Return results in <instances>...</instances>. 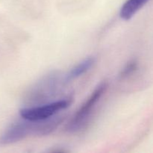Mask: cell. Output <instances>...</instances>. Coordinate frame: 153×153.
<instances>
[{"mask_svg":"<svg viewBox=\"0 0 153 153\" xmlns=\"http://www.w3.org/2000/svg\"><path fill=\"white\" fill-rule=\"evenodd\" d=\"M73 97H67L58 101L51 102L43 105L24 108L19 111L22 118L31 121L41 120L58 114L61 111L67 108L73 102Z\"/></svg>","mask_w":153,"mask_h":153,"instance_id":"7a4b0ae2","label":"cell"},{"mask_svg":"<svg viewBox=\"0 0 153 153\" xmlns=\"http://www.w3.org/2000/svg\"><path fill=\"white\" fill-rule=\"evenodd\" d=\"M96 62V58L94 56H89L81 61L70 70L64 78V82H68L70 81L80 77L82 75L91 70Z\"/></svg>","mask_w":153,"mask_h":153,"instance_id":"277c9868","label":"cell"},{"mask_svg":"<svg viewBox=\"0 0 153 153\" xmlns=\"http://www.w3.org/2000/svg\"><path fill=\"white\" fill-rule=\"evenodd\" d=\"M149 0H126L120 10V16L124 20H128L140 10Z\"/></svg>","mask_w":153,"mask_h":153,"instance_id":"5b68a950","label":"cell"},{"mask_svg":"<svg viewBox=\"0 0 153 153\" xmlns=\"http://www.w3.org/2000/svg\"><path fill=\"white\" fill-rule=\"evenodd\" d=\"M12 123L0 136V144L9 145L23 140L30 134H36L35 121L24 118Z\"/></svg>","mask_w":153,"mask_h":153,"instance_id":"3957f363","label":"cell"},{"mask_svg":"<svg viewBox=\"0 0 153 153\" xmlns=\"http://www.w3.org/2000/svg\"><path fill=\"white\" fill-rule=\"evenodd\" d=\"M137 66H138V64L136 60H130L120 73V79H126L127 77L133 74V73L137 70Z\"/></svg>","mask_w":153,"mask_h":153,"instance_id":"8992f818","label":"cell"},{"mask_svg":"<svg viewBox=\"0 0 153 153\" xmlns=\"http://www.w3.org/2000/svg\"><path fill=\"white\" fill-rule=\"evenodd\" d=\"M108 88V82L105 81L102 82L96 87L95 89L91 93V96L79 108L73 117L71 118L66 126V131L70 133H75L79 131L84 127L91 117L94 108L99 102L100 99L104 95Z\"/></svg>","mask_w":153,"mask_h":153,"instance_id":"6da1fadb","label":"cell"}]
</instances>
